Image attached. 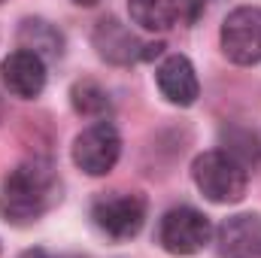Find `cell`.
<instances>
[{
  "mask_svg": "<svg viewBox=\"0 0 261 258\" xmlns=\"http://www.w3.org/2000/svg\"><path fill=\"white\" fill-rule=\"evenodd\" d=\"M61 173L49 158H24L0 183V219L15 228L34 225L61 203Z\"/></svg>",
  "mask_w": 261,
  "mask_h": 258,
  "instance_id": "obj_1",
  "label": "cell"
},
{
  "mask_svg": "<svg viewBox=\"0 0 261 258\" xmlns=\"http://www.w3.org/2000/svg\"><path fill=\"white\" fill-rule=\"evenodd\" d=\"M192 179L197 192L213 203H237L243 200L249 186V167H243L225 149L200 152L192 164Z\"/></svg>",
  "mask_w": 261,
  "mask_h": 258,
  "instance_id": "obj_2",
  "label": "cell"
},
{
  "mask_svg": "<svg viewBox=\"0 0 261 258\" xmlns=\"http://www.w3.org/2000/svg\"><path fill=\"white\" fill-rule=\"evenodd\" d=\"M91 222L110 240H130L146 225V197L140 192H107L91 203Z\"/></svg>",
  "mask_w": 261,
  "mask_h": 258,
  "instance_id": "obj_3",
  "label": "cell"
},
{
  "mask_svg": "<svg viewBox=\"0 0 261 258\" xmlns=\"http://www.w3.org/2000/svg\"><path fill=\"white\" fill-rule=\"evenodd\" d=\"M213 240V222L195 207H173L158 222V243L170 255H195Z\"/></svg>",
  "mask_w": 261,
  "mask_h": 258,
  "instance_id": "obj_4",
  "label": "cell"
},
{
  "mask_svg": "<svg viewBox=\"0 0 261 258\" xmlns=\"http://www.w3.org/2000/svg\"><path fill=\"white\" fill-rule=\"evenodd\" d=\"M119 155H122V137L107 119L79 131L73 140V164L88 176H107L119 164Z\"/></svg>",
  "mask_w": 261,
  "mask_h": 258,
  "instance_id": "obj_5",
  "label": "cell"
},
{
  "mask_svg": "<svg viewBox=\"0 0 261 258\" xmlns=\"http://www.w3.org/2000/svg\"><path fill=\"white\" fill-rule=\"evenodd\" d=\"M91 46L97 49V55L107 61V64L116 67H128L137 61H146V58H155L161 55V43H143L128 24H122L119 18H100L91 31Z\"/></svg>",
  "mask_w": 261,
  "mask_h": 258,
  "instance_id": "obj_6",
  "label": "cell"
},
{
  "mask_svg": "<svg viewBox=\"0 0 261 258\" xmlns=\"http://www.w3.org/2000/svg\"><path fill=\"white\" fill-rule=\"evenodd\" d=\"M222 52L228 61L240 67H252L261 61V9L258 6H237L225 15L222 31Z\"/></svg>",
  "mask_w": 261,
  "mask_h": 258,
  "instance_id": "obj_7",
  "label": "cell"
},
{
  "mask_svg": "<svg viewBox=\"0 0 261 258\" xmlns=\"http://www.w3.org/2000/svg\"><path fill=\"white\" fill-rule=\"evenodd\" d=\"M0 79H3V88L12 97L34 100L46 88V58H40L31 49H15V52H9L3 58Z\"/></svg>",
  "mask_w": 261,
  "mask_h": 258,
  "instance_id": "obj_8",
  "label": "cell"
},
{
  "mask_svg": "<svg viewBox=\"0 0 261 258\" xmlns=\"http://www.w3.org/2000/svg\"><path fill=\"white\" fill-rule=\"evenodd\" d=\"M216 249L222 258H261V216L237 213L216 231Z\"/></svg>",
  "mask_w": 261,
  "mask_h": 258,
  "instance_id": "obj_9",
  "label": "cell"
},
{
  "mask_svg": "<svg viewBox=\"0 0 261 258\" xmlns=\"http://www.w3.org/2000/svg\"><path fill=\"white\" fill-rule=\"evenodd\" d=\"M158 91L173 104V107H192L200 97V82H197L195 64L186 55H167L155 70Z\"/></svg>",
  "mask_w": 261,
  "mask_h": 258,
  "instance_id": "obj_10",
  "label": "cell"
},
{
  "mask_svg": "<svg viewBox=\"0 0 261 258\" xmlns=\"http://www.w3.org/2000/svg\"><path fill=\"white\" fill-rule=\"evenodd\" d=\"M189 0H128L130 21L149 34H164L179 24Z\"/></svg>",
  "mask_w": 261,
  "mask_h": 258,
  "instance_id": "obj_11",
  "label": "cell"
},
{
  "mask_svg": "<svg viewBox=\"0 0 261 258\" xmlns=\"http://www.w3.org/2000/svg\"><path fill=\"white\" fill-rule=\"evenodd\" d=\"M18 43H21V49H31L40 58H61L64 55V37L46 18H24L18 28Z\"/></svg>",
  "mask_w": 261,
  "mask_h": 258,
  "instance_id": "obj_12",
  "label": "cell"
},
{
  "mask_svg": "<svg viewBox=\"0 0 261 258\" xmlns=\"http://www.w3.org/2000/svg\"><path fill=\"white\" fill-rule=\"evenodd\" d=\"M70 104H73V110H76L79 116L94 119V122L107 119V113H110V107H113L107 88H103L100 82H94V79H79V82H73V88H70Z\"/></svg>",
  "mask_w": 261,
  "mask_h": 258,
  "instance_id": "obj_13",
  "label": "cell"
},
{
  "mask_svg": "<svg viewBox=\"0 0 261 258\" xmlns=\"http://www.w3.org/2000/svg\"><path fill=\"white\" fill-rule=\"evenodd\" d=\"M225 137V152L234 155L243 167H255L261 161V140L255 131H246V128H231V131H222Z\"/></svg>",
  "mask_w": 261,
  "mask_h": 258,
  "instance_id": "obj_14",
  "label": "cell"
},
{
  "mask_svg": "<svg viewBox=\"0 0 261 258\" xmlns=\"http://www.w3.org/2000/svg\"><path fill=\"white\" fill-rule=\"evenodd\" d=\"M18 258H49V255H46L43 249H28L24 255H18Z\"/></svg>",
  "mask_w": 261,
  "mask_h": 258,
  "instance_id": "obj_15",
  "label": "cell"
},
{
  "mask_svg": "<svg viewBox=\"0 0 261 258\" xmlns=\"http://www.w3.org/2000/svg\"><path fill=\"white\" fill-rule=\"evenodd\" d=\"M73 3H76V6H97L100 0H73Z\"/></svg>",
  "mask_w": 261,
  "mask_h": 258,
  "instance_id": "obj_16",
  "label": "cell"
},
{
  "mask_svg": "<svg viewBox=\"0 0 261 258\" xmlns=\"http://www.w3.org/2000/svg\"><path fill=\"white\" fill-rule=\"evenodd\" d=\"M0 116H3V100H0Z\"/></svg>",
  "mask_w": 261,
  "mask_h": 258,
  "instance_id": "obj_17",
  "label": "cell"
},
{
  "mask_svg": "<svg viewBox=\"0 0 261 258\" xmlns=\"http://www.w3.org/2000/svg\"><path fill=\"white\" fill-rule=\"evenodd\" d=\"M0 3H3V0H0Z\"/></svg>",
  "mask_w": 261,
  "mask_h": 258,
  "instance_id": "obj_18",
  "label": "cell"
}]
</instances>
